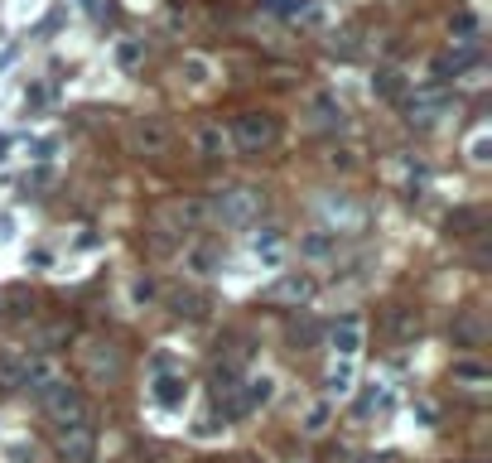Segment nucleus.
I'll return each mask as SVG.
<instances>
[{
    "label": "nucleus",
    "mask_w": 492,
    "mask_h": 463,
    "mask_svg": "<svg viewBox=\"0 0 492 463\" xmlns=\"http://www.w3.org/2000/svg\"><path fill=\"white\" fill-rule=\"evenodd\" d=\"M25 386L34 391V401L44 406V415L54 420V425H63V420H73V415H82V391L68 377H58V367L54 362H29V377Z\"/></svg>",
    "instance_id": "obj_1"
},
{
    "label": "nucleus",
    "mask_w": 492,
    "mask_h": 463,
    "mask_svg": "<svg viewBox=\"0 0 492 463\" xmlns=\"http://www.w3.org/2000/svg\"><path fill=\"white\" fill-rule=\"evenodd\" d=\"M266 213V193L251 189V184H237V189H222L213 203H208V218L227 222V227H251V222Z\"/></svg>",
    "instance_id": "obj_2"
},
{
    "label": "nucleus",
    "mask_w": 492,
    "mask_h": 463,
    "mask_svg": "<svg viewBox=\"0 0 492 463\" xmlns=\"http://www.w3.org/2000/svg\"><path fill=\"white\" fill-rule=\"evenodd\" d=\"M232 140L242 155H266L275 140H280V116L275 111H242L232 121Z\"/></svg>",
    "instance_id": "obj_3"
},
{
    "label": "nucleus",
    "mask_w": 492,
    "mask_h": 463,
    "mask_svg": "<svg viewBox=\"0 0 492 463\" xmlns=\"http://www.w3.org/2000/svg\"><path fill=\"white\" fill-rule=\"evenodd\" d=\"M126 145H131V155H140V160H164V155L174 150V131H169L164 116H136L131 131H126Z\"/></svg>",
    "instance_id": "obj_4"
},
{
    "label": "nucleus",
    "mask_w": 492,
    "mask_h": 463,
    "mask_svg": "<svg viewBox=\"0 0 492 463\" xmlns=\"http://www.w3.org/2000/svg\"><path fill=\"white\" fill-rule=\"evenodd\" d=\"M58 454L68 463H92V454H97V425H92L87 410L58 425Z\"/></svg>",
    "instance_id": "obj_5"
},
{
    "label": "nucleus",
    "mask_w": 492,
    "mask_h": 463,
    "mask_svg": "<svg viewBox=\"0 0 492 463\" xmlns=\"http://www.w3.org/2000/svg\"><path fill=\"white\" fill-rule=\"evenodd\" d=\"M314 275L309 271H285L275 275L271 285H266V304H285V309H304V304L314 300Z\"/></svg>",
    "instance_id": "obj_6"
},
{
    "label": "nucleus",
    "mask_w": 492,
    "mask_h": 463,
    "mask_svg": "<svg viewBox=\"0 0 492 463\" xmlns=\"http://www.w3.org/2000/svg\"><path fill=\"white\" fill-rule=\"evenodd\" d=\"M82 357H87V372L97 382H121V372H126V357L116 343H92V348H82Z\"/></svg>",
    "instance_id": "obj_7"
},
{
    "label": "nucleus",
    "mask_w": 492,
    "mask_h": 463,
    "mask_svg": "<svg viewBox=\"0 0 492 463\" xmlns=\"http://www.w3.org/2000/svg\"><path fill=\"white\" fill-rule=\"evenodd\" d=\"M160 222H174V232H198L208 222V203L203 198H179L160 213Z\"/></svg>",
    "instance_id": "obj_8"
},
{
    "label": "nucleus",
    "mask_w": 492,
    "mask_h": 463,
    "mask_svg": "<svg viewBox=\"0 0 492 463\" xmlns=\"http://www.w3.org/2000/svg\"><path fill=\"white\" fill-rule=\"evenodd\" d=\"M488 338V319H483V309H464L459 319H454V343H464V348H478Z\"/></svg>",
    "instance_id": "obj_9"
},
{
    "label": "nucleus",
    "mask_w": 492,
    "mask_h": 463,
    "mask_svg": "<svg viewBox=\"0 0 492 463\" xmlns=\"http://www.w3.org/2000/svg\"><path fill=\"white\" fill-rule=\"evenodd\" d=\"M275 396V382L271 377H251V382H242L237 386V401H242V415H251L256 406H266Z\"/></svg>",
    "instance_id": "obj_10"
},
{
    "label": "nucleus",
    "mask_w": 492,
    "mask_h": 463,
    "mask_svg": "<svg viewBox=\"0 0 492 463\" xmlns=\"http://www.w3.org/2000/svg\"><path fill=\"white\" fill-rule=\"evenodd\" d=\"M319 338H324V324H319V319H309V314H295V319H290V343H295V348H319Z\"/></svg>",
    "instance_id": "obj_11"
},
{
    "label": "nucleus",
    "mask_w": 492,
    "mask_h": 463,
    "mask_svg": "<svg viewBox=\"0 0 492 463\" xmlns=\"http://www.w3.org/2000/svg\"><path fill=\"white\" fill-rule=\"evenodd\" d=\"M328 338H333V348H338L343 357H353L357 348H362V324H357L353 314H348L343 324H333V333H328Z\"/></svg>",
    "instance_id": "obj_12"
},
{
    "label": "nucleus",
    "mask_w": 492,
    "mask_h": 463,
    "mask_svg": "<svg viewBox=\"0 0 492 463\" xmlns=\"http://www.w3.org/2000/svg\"><path fill=\"white\" fill-rule=\"evenodd\" d=\"M372 92L386 97V102H401V97H406V78H401V68H382V73L372 78Z\"/></svg>",
    "instance_id": "obj_13"
},
{
    "label": "nucleus",
    "mask_w": 492,
    "mask_h": 463,
    "mask_svg": "<svg viewBox=\"0 0 492 463\" xmlns=\"http://www.w3.org/2000/svg\"><path fill=\"white\" fill-rule=\"evenodd\" d=\"M184 396H189L184 377H160V382H155V401H160L164 410H179L184 406Z\"/></svg>",
    "instance_id": "obj_14"
},
{
    "label": "nucleus",
    "mask_w": 492,
    "mask_h": 463,
    "mask_svg": "<svg viewBox=\"0 0 492 463\" xmlns=\"http://www.w3.org/2000/svg\"><path fill=\"white\" fill-rule=\"evenodd\" d=\"M444 227H449V237H473V232L483 227V213H478V208H459V213L444 218Z\"/></svg>",
    "instance_id": "obj_15"
},
{
    "label": "nucleus",
    "mask_w": 492,
    "mask_h": 463,
    "mask_svg": "<svg viewBox=\"0 0 492 463\" xmlns=\"http://www.w3.org/2000/svg\"><path fill=\"white\" fill-rule=\"evenodd\" d=\"M169 309H174L179 319H203V295H193V290H174V295H169Z\"/></svg>",
    "instance_id": "obj_16"
},
{
    "label": "nucleus",
    "mask_w": 492,
    "mask_h": 463,
    "mask_svg": "<svg viewBox=\"0 0 492 463\" xmlns=\"http://www.w3.org/2000/svg\"><path fill=\"white\" fill-rule=\"evenodd\" d=\"M314 126H324V131H333V126H343V111H338V102L333 97H314Z\"/></svg>",
    "instance_id": "obj_17"
},
{
    "label": "nucleus",
    "mask_w": 492,
    "mask_h": 463,
    "mask_svg": "<svg viewBox=\"0 0 492 463\" xmlns=\"http://www.w3.org/2000/svg\"><path fill=\"white\" fill-rule=\"evenodd\" d=\"M386 328H391L396 338H415V333H420V314H415V309H391Z\"/></svg>",
    "instance_id": "obj_18"
},
{
    "label": "nucleus",
    "mask_w": 492,
    "mask_h": 463,
    "mask_svg": "<svg viewBox=\"0 0 492 463\" xmlns=\"http://www.w3.org/2000/svg\"><path fill=\"white\" fill-rule=\"evenodd\" d=\"M25 367L29 362H20V357H0V386L20 391V386H25Z\"/></svg>",
    "instance_id": "obj_19"
},
{
    "label": "nucleus",
    "mask_w": 492,
    "mask_h": 463,
    "mask_svg": "<svg viewBox=\"0 0 492 463\" xmlns=\"http://www.w3.org/2000/svg\"><path fill=\"white\" fill-rule=\"evenodd\" d=\"M492 372L483 367V362H454V382H468V386H483Z\"/></svg>",
    "instance_id": "obj_20"
},
{
    "label": "nucleus",
    "mask_w": 492,
    "mask_h": 463,
    "mask_svg": "<svg viewBox=\"0 0 492 463\" xmlns=\"http://www.w3.org/2000/svg\"><path fill=\"white\" fill-rule=\"evenodd\" d=\"M328 391H333V396H343V391H353V367H348V362H343V367H338V372L328 377Z\"/></svg>",
    "instance_id": "obj_21"
},
{
    "label": "nucleus",
    "mask_w": 492,
    "mask_h": 463,
    "mask_svg": "<svg viewBox=\"0 0 492 463\" xmlns=\"http://www.w3.org/2000/svg\"><path fill=\"white\" fill-rule=\"evenodd\" d=\"M266 5H271L275 15H290V20H295V15H309V0H266Z\"/></svg>",
    "instance_id": "obj_22"
},
{
    "label": "nucleus",
    "mask_w": 492,
    "mask_h": 463,
    "mask_svg": "<svg viewBox=\"0 0 492 463\" xmlns=\"http://www.w3.org/2000/svg\"><path fill=\"white\" fill-rule=\"evenodd\" d=\"M140 58H145V49H140V44H121V49H116V63H121V68H136Z\"/></svg>",
    "instance_id": "obj_23"
},
{
    "label": "nucleus",
    "mask_w": 492,
    "mask_h": 463,
    "mask_svg": "<svg viewBox=\"0 0 492 463\" xmlns=\"http://www.w3.org/2000/svg\"><path fill=\"white\" fill-rule=\"evenodd\" d=\"M198 150H203L208 160H218V150H222V136H218V131H203V136H198Z\"/></svg>",
    "instance_id": "obj_24"
},
{
    "label": "nucleus",
    "mask_w": 492,
    "mask_h": 463,
    "mask_svg": "<svg viewBox=\"0 0 492 463\" xmlns=\"http://www.w3.org/2000/svg\"><path fill=\"white\" fill-rule=\"evenodd\" d=\"M324 425H328V406H314V410H309V425H304V430H309V435H319Z\"/></svg>",
    "instance_id": "obj_25"
},
{
    "label": "nucleus",
    "mask_w": 492,
    "mask_h": 463,
    "mask_svg": "<svg viewBox=\"0 0 492 463\" xmlns=\"http://www.w3.org/2000/svg\"><path fill=\"white\" fill-rule=\"evenodd\" d=\"M304 251H309V256H328V251H333V237H309Z\"/></svg>",
    "instance_id": "obj_26"
},
{
    "label": "nucleus",
    "mask_w": 492,
    "mask_h": 463,
    "mask_svg": "<svg viewBox=\"0 0 492 463\" xmlns=\"http://www.w3.org/2000/svg\"><path fill=\"white\" fill-rule=\"evenodd\" d=\"M488 150H492V145H488V136H478V140H473V160H478V164H488V160H492Z\"/></svg>",
    "instance_id": "obj_27"
},
{
    "label": "nucleus",
    "mask_w": 492,
    "mask_h": 463,
    "mask_svg": "<svg viewBox=\"0 0 492 463\" xmlns=\"http://www.w3.org/2000/svg\"><path fill=\"white\" fill-rule=\"evenodd\" d=\"M415 415H420V420H425V425H435V420H439V410L430 406V401H420V406H415Z\"/></svg>",
    "instance_id": "obj_28"
},
{
    "label": "nucleus",
    "mask_w": 492,
    "mask_h": 463,
    "mask_svg": "<svg viewBox=\"0 0 492 463\" xmlns=\"http://www.w3.org/2000/svg\"><path fill=\"white\" fill-rule=\"evenodd\" d=\"M131 295H136V300H150V295H155V285H150V280H136V290H131Z\"/></svg>",
    "instance_id": "obj_29"
},
{
    "label": "nucleus",
    "mask_w": 492,
    "mask_h": 463,
    "mask_svg": "<svg viewBox=\"0 0 492 463\" xmlns=\"http://www.w3.org/2000/svg\"><path fill=\"white\" fill-rule=\"evenodd\" d=\"M454 29H459V34H473V15H468V10H464V15L454 20Z\"/></svg>",
    "instance_id": "obj_30"
},
{
    "label": "nucleus",
    "mask_w": 492,
    "mask_h": 463,
    "mask_svg": "<svg viewBox=\"0 0 492 463\" xmlns=\"http://www.w3.org/2000/svg\"><path fill=\"white\" fill-rule=\"evenodd\" d=\"M5 150H10V136H0V160H5Z\"/></svg>",
    "instance_id": "obj_31"
}]
</instances>
